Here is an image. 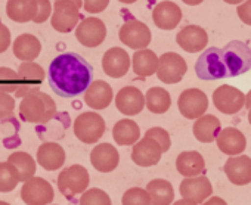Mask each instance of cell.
Returning <instances> with one entry per match:
<instances>
[{"instance_id":"6da1fadb","label":"cell","mask_w":251,"mask_h":205,"mask_svg":"<svg viewBox=\"0 0 251 205\" xmlns=\"http://www.w3.org/2000/svg\"><path fill=\"white\" fill-rule=\"evenodd\" d=\"M49 83L58 96L74 97L92 83V67L77 53H62L49 67Z\"/></svg>"},{"instance_id":"7a4b0ae2","label":"cell","mask_w":251,"mask_h":205,"mask_svg":"<svg viewBox=\"0 0 251 205\" xmlns=\"http://www.w3.org/2000/svg\"><path fill=\"white\" fill-rule=\"evenodd\" d=\"M56 115L55 100L43 91H34L21 99L20 117L25 123L31 124H46Z\"/></svg>"},{"instance_id":"3957f363","label":"cell","mask_w":251,"mask_h":205,"mask_svg":"<svg viewBox=\"0 0 251 205\" xmlns=\"http://www.w3.org/2000/svg\"><path fill=\"white\" fill-rule=\"evenodd\" d=\"M222 56L227 77H238L251 69V49L244 42H229L222 49Z\"/></svg>"},{"instance_id":"277c9868","label":"cell","mask_w":251,"mask_h":205,"mask_svg":"<svg viewBox=\"0 0 251 205\" xmlns=\"http://www.w3.org/2000/svg\"><path fill=\"white\" fill-rule=\"evenodd\" d=\"M58 189L67 198L73 199L75 195L87 190L90 183V176L86 167L80 164H73L64 170H61L58 176Z\"/></svg>"},{"instance_id":"5b68a950","label":"cell","mask_w":251,"mask_h":205,"mask_svg":"<svg viewBox=\"0 0 251 205\" xmlns=\"http://www.w3.org/2000/svg\"><path fill=\"white\" fill-rule=\"evenodd\" d=\"M73 130L80 142L86 145H95L100 140V137L105 133V121L98 113L87 111L80 114L74 120Z\"/></svg>"},{"instance_id":"8992f818","label":"cell","mask_w":251,"mask_h":205,"mask_svg":"<svg viewBox=\"0 0 251 205\" xmlns=\"http://www.w3.org/2000/svg\"><path fill=\"white\" fill-rule=\"evenodd\" d=\"M195 72L200 80H219L227 77L226 68L223 64L222 49L208 47L204 50L195 64Z\"/></svg>"},{"instance_id":"52a82bcc","label":"cell","mask_w":251,"mask_h":205,"mask_svg":"<svg viewBox=\"0 0 251 205\" xmlns=\"http://www.w3.org/2000/svg\"><path fill=\"white\" fill-rule=\"evenodd\" d=\"M80 18V9L68 0H55V3L52 5L50 24L58 33H71L73 28L77 27Z\"/></svg>"},{"instance_id":"ba28073f","label":"cell","mask_w":251,"mask_h":205,"mask_svg":"<svg viewBox=\"0 0 251 205\" xmlns=\"http://www.w3.org/2000/svg\"><path fill=\"white\" fill-rule=\"evenodd\" d=\"M55 190L50 182L43 177H31L21 187V199L25 205H50Z\"/></svg>"},{"instance_id":"9c48e42d","label":"cell","mask_w":251,"mask_h":205,"mask_svg":"<svg viewBox=\"0 0 251 205\" xmlns=\"http://www.w3.org/2000/svg\"><path fill=\"white\" fill-rule=\"evenodd\" d=\"M20 77V86L15 91V97H25L27 94H31L34 91L40 90V84L46 78V72L42 65L36 62H23L18 67L17 71Z\"/></svg>"},{"instance_id":"30bf717a","label":"cell","mask_w":251,"mask_h":205,"mask_svg":"<svg viewBox=\"0 0 251 205\" xmlns=\"http://www.w3.org/2000/svg\"><path fill=\"white\" fill-rule=\"evenodd\" d=\"M186 71H188L186 61L179 53L167 52L158 58V68L155 74L158 80L166 84H177L182 81Z\"/></svg>"},{"instance_id":"8fae6325","label":"cell","mask_w":251,"mask_h":205,"mask_svg":"<svg viewBox=\"0 0 251 205\" xmlns=\"http://www.w3.org/2000/svg\"><path fill=\"white\" fill-rule=\"evenodd\" d=\"M118 39L123 45L129 46L135 50H141L150 46L152 34L147 24L138 20H130L121 25L118 31Z\"/></svg>"},{"instance_id":"7c38bea8","label":"cell","mask_w":251,"mask_h":205,"mask_svg":"<svg viewBox=\"0 0 251 205\" xmlns=\"http://www.w3.org/2000/svg\"><path fill=\"white\" fill-rule=\"evenodd\" d=\"M177 108L185 118L197 120L207 113L208 97L200 89H186L177 99Z\"/></svg>"},{"instance_id":"4fadbf2b","label":"cell","mask_w":251,"mask_h":205,"mask_svg":"<svg viewBox=\"0 0 251 205\" xmlns=\"http://www.w3.org/2000/svg\"><path fill=\"white\" fill-rule=\"evenodd\" d=\"M213 104L220 113L226 115H233L244 108L245 94L233 86L222 84L213 91Z\"/></svg>"},{"instance_id":"5bb4252c","label":"cell","mask_w":251,"mask_h":205,"mask_svg":"<svg viewBox=\"0 0 251 205\" xmlns=\"http://www.w3.org/2000/svg\"><path fill=\"white\" fill-rule=\"evenodd\" d=\"M75 39L84 47H98L106 39V27L103 21L96 17L84 18L75 27Z\"/></svg>"},{"instance_id":"9a60e30c","label":"cell","mask_w":251,"mask_h":205,"mask_svg":"<svg viewBox=\"0 0 251 205\" xmlns=\"http://www.w3.org/2000/svg\"><path fill=\"white\" fill-rule=\"evenodd\" d=\"M114 100H115L117 110L127 117H135L141 114L145 107L144 93L138 87H133V86H126L120 89Z\"/></svg>"},{"instance_id":"2e32d148","label":"cell","mask_w":251,"mask_h":205,"mask_svg":"<svg viewBox=\"0 0 251 205\" xmlns=\"http://www.w3.org/2000/svg\"><path fill=\"white\" fill-rule=\"evenodd\" d=\"M130 56L121 47H111L102 56V69L111 78H121L130 69Z\"/></svg>"},{"instance_id":"e0dca14e","label":"cell","mask_w":251,"mask_h":205,"mask_svg":"<svg viewBox=\"0 0 251 205\" xmlns=\"http://www.w3.org/2000/svg\"><path fill=\"white\" fill-rule=\"evenodd\" d=\"M180 195L183 199L192 201L195 204H202L213 193V186L208 177L197 176V177H185L179 186Z\"/></svg>"},{"instance_id":"ac0fdd59","label":"cell","mask_w":251,"mask_h":205,"mask_svg":"<svg viewBox=\"0 0 251 205\" xmlns=\"http://www.w3.org/2000/svg\"><path fill=\"white\" fill-rule=\"evenodd\" d=\"M163 151L160 145L148 136L139 139L132 149V161L139 167H152L157 165L161 159Z\"/></svg>"},{"instance_id":"d6986e66","label":"cell","mask_w":251,"mask_h":205,"mask_svg":"<svg viewBox=\"0 0 251 205\" xmlns=\"http://www.w3.org/2000/svg\"><path fill=\"white\" fill-rule=\"evenodd\" d=\"M227 180L235 186H245L251 183V158L248 155H236L227 158L223 165Z\"/></svg>"},{"instance_id":"ffe728a7","label":"cell","mask_w":251,"mask_h":205,"mask_svg":"<svg viewBox=\"0 0 251 205\" xmlns=\"http://www.w3.org/2000/svg\"><path fill=\"white\" fill-rule=\"evenodd\" d=\"M112 99H114L112 87L103 80H96L90 83L84 91V104L95 111H102L108 108Z\"/></svg>"},{"instance_id":"44dd1931","label":"cell","mask_w":251,"mask_h":205,"mask_svg":"<svg viewBox=\"0 0 251 205\" xmlns=\"http://www.w3.org/2000/svg\"><path fill=\"white\" fill-rule=\"evenodd\" d=\"M177 45L188 53L202 52L208 43L207 31L200 25H186L176 36Z\"/></svg>"},{"instance_id":"7402d4cb","label":"cell","mask_w":251,"mask_h":205,"mask_svg":"<svg viewBox=\"0 0 251 205\" xmlns=\"http://www.w3.org/2000/svg\"><path fill=\"white\" fill-rule=\"evenodd\" d=\"M120 154L111 143H99L90 152V164L99 173H111L118 167Z\"/></svg>"},{"instance_id":"603a6c76","label":"cell","mask_w":251,"mask_h":205,"mask_svg":"<svg viewBox=\"0 0 251 205\" xmlns=\"http://www.w3.org/2000/svg\"><path fill=\"white\" fill-rule=\"evenodd\" d=\"M152 21L160 30L170 31L182 21V9L172 0H164L155 5L152 11Z\"/></svg>"},{"instance_id":"cb8c5ba5","label":"cell","mask_w":251,"mask_h":205,"mask_svg":"<svg viewBox=\"0 0 251 205\" xmlns=\"http://www.w3.org/2000/svg\"><path fill=\"white\" fill-rule=\"evenodd\" d=\"M65 151L56 142H45L37 149V164L46 171L61 170L65 164Z\"/></svg>"},{"instance_id":"d4e9b609","label":"cell","mask_w":251,"mask_h":205,"mask_svg":"<svg viewBox=\"0 0 251 205\" xmlns=\"http://www.w3.org/2000/svg\"><path fill=\"white\" fill-rule=\"evenodd\" d=\"M216 143L219 151L229 157L241 155L247 148V139L244 133L235 127H226L220 130V133L216 137Z\"/></svg>"},{"instance_id":"484cf974","label":"cell","mask_w":251,"mask_h":205,"mask_svg":"<svg viewBox=\"0 0 251 205\" xmlns=\"http://www.w3.org/2000/svg\"><path fill=\"white\" fill-rule=\"evenodd\" d=\"M12 52L23 62H34L42 52V43L33 34H21L14 40Z\"/></svg>"},{"instance_id":"4316f807","label":"cell","mask_w":251,"mask_h":205,"mask_svg":"<svg viewBox=\"0 0 251 205\" xmlns=\"http://www.w3.org/2000/svg\"><path fill=\"white\" fill-rule=\"evenodd\" d=\"M222 130L220 120L216 115L204 114L202 117L197 118L192 127V133L195 139L201 143H211L216 140L217 135Z\"/></svg>"},{"instance_id":"83f0119b","label":"cell","mask_w":251,"mask_h":205,"mask_svg":"<svg viewBox=\"0 0 251 205\" xmlns=\"http://www.w3.org/2000/svg\"><path fill=\"white\" fill-rule=\"evenodd\" d=\"M176 170L183 177H197L205 171V161L200 152L185 151L176 158Z\"/></svg>"},{"instance_id":"f1b7e54d","label":"cell","mask_w":251,"mask_h":205,"mask_svg":"<svg viewBox=\"0 0 251 205\" xmlns=\"http://www.w3.org/2000/svg\"><path fill=\"white\" fill-rule=\"evenodd\" d=\"M112 137L120 146H133L141 139V129L136 121L130 118H123L115 123L112 129Z\"/></svg>"},{"instance_id":"f546056e","label":"cell","mask_w":251,"mask_h":205,"mask_svg":"<svg viewBox=\"0 0 251 205\" xmlns=\"http://www.w3.org/2000/svg\"><path fill=\"white\" fill-rule=\"evenodd\" d=\"M150 195L151 205H172L175 201L173 184L166 179H154L145 189Z\"/></svg>"},{"instance_id":"4dcf8cb0","label":"cell","mask_w":251,"mask_h":205,"mask_svg":"<svg viewBox=\"0 0 251 205\" xmlns=\"http://www.w3.org/2000/svg\"><path fill=\"white\" fill-rule=\"evenodd\" d=\"M132 67L136 75L145 78L151 77L157 72L158 68V56L151 49H141L133 53L132 58Z\"/></svg>"},{"instance_id":"1f68e13d","label":"cell","mask_w":251,"mask_h":205,"mask_svg":"<svg viewBox=\"0 0 251 205\" xmlns=\"http://www.w3.org/2000/svg\"><path fill=\"white\" fill-rule=\"evenodd\" d=\"M8 162L17 170L18 177H20V183H25L27 180H30L36 174L37 162L27 152H23V151L12 152L8 158Z\"/></svg>"},{"instance_id":"d6a6232c","label":"cell","mask_w":251,"mask_h":205,"mask_svg":"<svg viewBox=\"0 0 251 205\" xmlns=\"http://www.w3.org/2000/svg\"><path fill=\"white\" fill-rule=\"evenodd\" d=\"M6 15L20 24L33 21L36 15V0H8Z\"/></svg>"},{"instance_id":"836d02e7","label":"cell","mask_w":251,"mask_h":205,"mask_svg":"<svg viewBox=\"0 0 251 205\" xmlns=\"http://www.w3.org/2000/svg\"><path fill=\"white\" fill-rule=\"evenodd\" d=\"M145 107L152 114H166L172 107V96L163 87H151L145 93Z\"/></svg>"},{"instance_id":"e575fe53","label":"cell","mask_w":251,"mask_h":205,"mask_svg":"<svg viewBox=\"0 0 251 205\" xmlns=\"http://www.w3.org/2000/svg\"><path fill=\"white\" fill-rule=\"evenodd\" d=\"M20 184V177L17 170L6 161L0 162V193L12 192Z\"/></svg>"},{"instance_id":"d590c367","label":"cell","mask_w":251,"mask_h":205,"mask_svg":"<svg viewBox=\"0 0 251 205\" xmlns=\"http://www.w3.org/2000/svg\"><path fill=\"white\" fill-rule=\"evenodd\" d=\"M78 204L80 205H112L109 195L99 187H92V189L84 190L80 196Z\"/></svg>"},{"instance_id":"8d00e7d4","label":"cell","mask_w":251,"mask_h":205,"mask_svg":"<svg viewBox=\"0 0 251 205\" xmlns=\"http://www.w3.org/2000/svg\"><path fill=\"white\" fill-rule=\"evenodd\" d=\"M20 86V77L17 71L8 67H0V91L2 93H15Z\"/></svg>"},{"instance_id":"74e56055","label":"cell","mask_w":251,"mask_h":205,"mask_svg":"<svg viewBox=\"0 0 251 205\" xmlns=\"http://www.w3.org/2000/svg\"><path fill=\"white\" fill-rule=\"evenodd\" d=\"M121 205H151L150 195L142 187H130L124 192Z\"/></svg>"},{"instance_id":"f35d334b","label":"cell","mask_w":251,"mask_h":205,"mask_svg":"<svg viewBox=\"0 0 251 205\" xmlns=\"http://www.w3.org/2000/svg\"><path fill=\"white\" fill-rule=\"evenodd\" d=\"M145 136L152 137V139L160 145L163 154L167 152V151L170 149V146H172V139H170L169 132L164 130V129H161V127H151L150 130H147Z\"/></svg>"},{"instance_id":"ab89813d","label":"cell","mask_w":251,"mask_h":205,"mask_svg":"<svg viewBox=\"0 0 251 205\" xmlns=\"http://www.w3.org/2000/svg\"><path fill=\"white\" fill-rule=\"evenodd\" d=\"M15 99L8 93L0 91V120H8L14 115Z\"/></svg>"},{"instance_id":"60d3db41","label":"cell","mask_w":251,"mask_h":205,"mask_svg":"<svg viewBox=\"0 0 251 205\" xmlns=\"http://www.w3.org/2000/svg\"><path fill=\"white\" fill-rule=\"evenodd\" d=\"M52 15V3L49 0H36V15L33 18V23L43 24L49 20Z\"/></svg>"},{"instance_id":"b9f144b4","label":"cell","mask_w":251,"mask_h":205,"mask_svg":"<svg viewBox=\"0 0 251 205\" xmlns=\"http://www.w3.org/2000/svg\"><path fill=\"white\" fill-rule=\"evenodd\" d=\"M81 2L84 11L89 14H100L109 5V0H81Z\"/></svg>"},{"instance_id":"7bdbcfd3","label":"cell","mask_w":251,"mask_h":205,"mask_svg":"<svg viewBox=\"0 0 251 205\" xmlns=\"http://www.w3.org/2000/svg\"><path fill=\"white\" fill-rule=\"evenodd\" d=\"M236 14L245 25H251V0H245V2H242L238 6Z\"/></svg>"},{"instance_id":"ee69618b","label":"cell","mask_w":251,"mask_h":205,"mask_svg":"<svg viewBox=\"0 0 251 205\" xmlns=\"http://www.w3.org/2000/svg\"><path fill=\"white\" fill-rule=\"evenodd\" d=\"M9 46H11V31L3 23H0V53L6 52Z\"/></svg>"},{"instance_id":"f6af8a7d","label":"cell","mask_w":251,"mask_h":205,"mask_svg":"<svg viewBox=\"0 0 251 205\" xmlns=\"http://www.w3.org/2000/svg\"><path fill=\"white\" fill-rule=\"evenodd\" d=\"M201 205H227L225 199H222L220 196H210L208 199H205Z\"/></svg>"},{"instance_id":"bcb514c9","label":"cell","mask_w":251,"mask_h":205,"mask_svg":"<svg viewBox=\"0 0 251 205\" xmlns=\"http://www.w3.org/2000/svg\"><path fill=\"white\" fill-rule=\"evenodd\" d=\"M173 205H198V204H195V202H192V201H188V199H179V201H176V202H173Z\"/></svg>"},{"instance_id":"7dc6e473","label":"cell","mask_w":251,"mask_h":205,"mask_svg":"<svg viewBox=\"0 0 251 205\" xmlns=\"http://www.w3.org/2000/svg\"><path fill=\"white\" fill-rule=\"evenodd\" d=\"M185 5H189V6H197V5H201L204 0H182Z\"/></svg>"},{"instance_id":"c3c4849f","label":"cell","mask_w":251,"mask_h":205,"mask_svg":"<svg viewBox=\"0 0 251 205\" xmlns=\"http://www.w3.org/2000/svg\"><path fill=\"white\" fill-rule=\"evenodd\" d=\"M244 107H247L248 110L251 108V90L245 94V105Z\"/></svg>"},{"instance_id":"681fc988","label":"cell","mask_w":251,"mask_h":205,"mask_svg":"<svg viewBox=\"0 0 251 205\" xmlns=\"http://www.w3.org/2000/svg\"><path fill=\"white\" fill-rule=\"evenodd\" d=\"M225 3H227V5H241L244 0H223Z\"/></svg>"},{"instance_id":"f907efd6","label":"cell","mask_w":251,"mask_h":205,"mask_svg":"<svg viewBox=\"0 0 251 205\" xmlns=\"http://www.w3.org/2000/svg\"><path fill=\"white\" fill-rule=\"evenodd\" d=\"M68 2L74 3L78 9H81V8H83V2H81V0H68Z\"/></svg>"},{"instance_id":"816d5d0a","label":"cell","mask_w":251,"mask_h":205,"mask_svg":"<svg viewBox=\"0 0 251 205\" xmlns=\"http://www.w3.org/2000/svg\"><path fill=\"white\" fill-rule=\"evenodd\" d=\"M120 3H124V5H132L135 2H138V0H118Z\"/></svg>"},{"instance_id":"f5cc1de1","label":"cell","mask_w":251,"mask_h":205,"mask_svg":"<svg viewBox=\"0 0 251 205\" xmlns=\"http://www.w3.org/2000/svg\"><path fill=\"white\" fill-rule=\"evenodd\" d=\"M248 123L251 124V108L248 110Z\"/></svg>"},{"instance_id":"db71d44e","label":"cell","mask_w":251,"mask_h":205,"mask_svg":"<svg viewBox=\"0 0 251 205\" xmlns=\"http://www.w3.org/2000/svg\"><path fill=\"white\" fill-rule=\"evenodd\" d=\"M0 205H11V204H8V202H5V201H0Z\"/></svg>"}]
</instances>
